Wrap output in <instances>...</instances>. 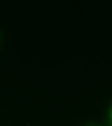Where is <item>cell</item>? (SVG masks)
<instances>
[{"mask_svg":"<svg viewBox=\"0 0 112 126\" xmlns=\"http://www.w3.org/2000/svg\"><path fill=\"white\" fill-rule=\"evenodd\" d=\"M103 116L107 124L106 126H112V92L105 101L103 109Z\"/></svg>","mask_w":112,"mask_h":126,"instance_id":"6da1fadb","label":"cell"},{"mask_svg":"<svg viewBox=\"0 0 112 126\" xmlns=\"http://www.w3.org/2000/svg\"><path fill=\"white\" fill-rule=\"evenodd\" d=\"M4 43H5V33H4L3 29L0 27V53L2 52Z\"/></svg>","mask_w":112,"mask_h":126,"instance_id":"7a4b0ae2","label":"cell"},{"mask_svg":"<svg viewBox=\"0 0 112 126\" xmlns=\"http://www.w3.org/2000/svg\"><path fill=\"white\" fill-rule=\"evenodd\" d=\"M84 126H106V125H102V124H99V123H87Z\"/></svg>","mask_w":112,"mask_h":126,"instance_id":"3957f363","label":"cell"}]
</instances>
